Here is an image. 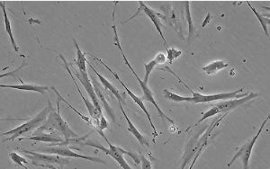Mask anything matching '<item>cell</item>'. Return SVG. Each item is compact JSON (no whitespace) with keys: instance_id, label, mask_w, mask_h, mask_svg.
Listing matches in <instances>:
<instances>
[{"instance_id":"obj_26","label":"cell","mask_w":270,"mask_h":169,"mask_svg":"<svg viewBox=\"0 0 270 169\" xmlns=\"http://www.w3.org/2000/svg\"><path fill=\"white\" fill-rule=\"evenodd\" d=\"M218 113H221V111H220L218 107H216V106L212 107V108H211L210 110L207 111V112H206V113H204L203 117L201 118L199 121L194 125L193 127H196V126H198V125H199L200 124H202L204 121H206V119L212 117V116H214V115H216V114H218Z\"/></svg>"},{"instance_id":"obj_7","label":"cell","mask_w":270,"mask_h":169,"mask_svg":"<svg viewBox=\"0 0 270 169\" xmlns=\"http://www.w3.org/2000/svg\"><path fill=\"white\" fill-rule=\"evenodd\" d=\"M23 152L26 153V156L32 159V164L33 166L41 167L43 165H54V166H65L70 165L71 160L63 156L58 155H51V154H42L34 151L23 150Z\"/></svg>"},{"instance_id":"obj_9","label":"cell","mask_w":270,"mask_h":169,"mask_svg":"<svg viewBox=\"0 0 270 169\" xmlns=\"http://www.w3.org/2000/svg\"><path fill=\"white\" fill-rule=\"evenodd\" d=\"M139 4H140V7L138 8V11L135 13V15H133V16H132L131 18H129L127 21L134 19V17L136 16V15H138L140 13L144 14L147 15L149 18H150V20L153 23V25H154L155 27H156L158 33H160V35H161V39L164 42V44L167 46V42H166V39H165V37H164V35H163V33H162V26H162V23L161 22V19L166 20V17H165L163 14L158 13V12H156L153 9H151V8L147 7L142 1H140ZM127 21H126V22H127ZM126 22H125V23H126Z\"/></svg>"},{"instance_id":"obj_1","label":"cell","mask_w":270,"mask_h":169,"mask_svg":"<svg viewBox=\"0 0 270 169\" xmlns=\"http://www.w3.org/2000/svg\"><path fill=\"white\" fill-rule=\"evenodd\" d=\"M60 102H61L60 99L58 98L57 110L52 109L45 124L35 130L33 133H43L44 131H48L49 133H54V134L57 133L58 135H60L67 141L71 140L73 138H79L75 131L71 130V126L65 122L64 119L61 117L60 109Z\"/></svg>"},{"instance_id":"obj_8","label":"cell","mask_w":270,"mask_h":169,"mask_svg":"<svg viewBox=\"0 0 270 169\" xmlns=\"http://www.w3.org/2000/svg\"><path fill=\"white\" fill-rule=\"evenodd\" d=\"M40 151L43 152H47L49 154H52V155H58V156H63V157H74V158H82L85 160H89V161H92V162L102 163V164H105L103 159L99 158V157H96V156H85V155H79L76 152L72 151L71 149H69L68 147L63 146V145H59L56 144L55 146H49V147H45L41 150Z\"/></svg>"},{"instance_id":"obj_17","label":"cell","mask_w":270,"mask_h":169,"mask_svg":"<svg viewBox=\"0 0 270 169\" xmlns=\"http://www.w3.org/2000/svg\"><path fill=\"white\" fill-rule=\"evenodd\" d=\"M0 86L2 88H11V89H16V90H22V91L38 92L42 94L49 90L48 86L31 84H1Z\"/></svg>"},{"instance_id":"obj_21","label":"cell","mask_w":270,"mask_h":169,"mask_svg":"<svg viewBox=\"0 0 270 169\" xmlns=\"http://www.w3.org/2000/svg\"><path fill=\"white\" fill-rule=\"evenodd\" d=\"M73 42H74V45H75V48H76V52H77L76 63H77L78 70L79 71H87V62H88V60L86 59L85 53L80 50V48H79V46L77 44L76 40L73 39Z\"/></svg>"},{"instance_id":"obj_25","label":"cell","mask_w":270,"mask_h":169,"mask_svg":"<svg viewBox=\"0 0 270 169\" xmlns=\"http://www.w3.org/2000/svg\"><path fill=\"white\" fill-rule=\"evenodd\" d=\"M52 89H53V91H54V93H55V94L57 95V97H58V98H60V101H61V102H63V103H65V104H67V105H68V106H69V107H70L71 109H72V110L74 111V112H75L76 113H77V114H78V115H79L80 117L82 118V120H84L85 122H87L88 124H92V125H93V122H92V121L90 120V118H88L87 117V116H85V115H83V114H82V113H80L79 111L76 110V109H75V108H74V107H73L72 105H71V104H70L69 102H67V100H65L64 98H62V97L60 96V94L59 93L58 90H57V89H56V88H55L54 86H52Z\"/></svg>"},{"instance_id":"obj_12","label":"cell","mask_w":270,"mask_h":169,"mask_svg":"<svg viewBox=\"0 0 270 169\" xmlns=\"http://www.w3.org/2000/svg\"><path fill=\"white\" fill-rule=\"evenodd\" d=\"M75 75L77 77V79L79 80V82L81 83V84L83 85L85 90L87 91V93L89 94L90 98H91L92 100V103L95 105V107L97 108L98 112L103 114L102 113V106L100 104V101L99 99L97 98V94L95 92V89H94V86H93V84H92V81L90 78V75L88 74L87 71H75Z\"/></svg>"},{"instance_id":"obj_3","label":"cell","mask_w":270,"mask_h":169,"mask_svg":"<svg viewBox=\"0 0 270 169\" xmlns=\"http://www.w3.org/2000/svg\"><path fill=\"white\" fill-rule=\"evenodd\" d=\"M98 133L103 137L104 140L106 141V143L108 144L107 149L103 147L101 144L92 143V142H84L82 144L86 145V146H91V147H94V148H97V149L102 150L106 155H108L112 158H114L122 169H133L129 166V164L126 162V160L124 159V155L131 156L137 165L141 163L140 156H138L137 154H135L132 151H129V150H123L121 147H117V146H115L114 144L111 143L108 141V139L105 136L103 131H98Z\"/></svg>"},{"instance_id":"obj_13","label":"cell","mask_w":270,"mask_h":169,"mask_svg":"<svg viewBox=\"0 0 270 169\" xmlns=\"http://www.w3.org/2000/svg\"><path fill=\"white\" fill-rule=\"evenodd\" d=\"M41 141V142H48V143L59 144V145H68L71 141H75L77 140H65L64 138L54 133H32V136L19 139V141Z\"/></svg>"},{"instance_id":"obj_11","label":"cell","mask_w":270,"mask_h":169,"mask_svg":"<svg viewBox=\"0 0 270 169\" xmlns=\"http://www.w3.org/2000/svg\"><path fill=\"white\" fill-rule=\"evenodd\" d=\"M94 59H96V60H98L102 65L105 68V69H107L108 70H109L111 73H112V75L115 77V78L117 79V81L120 83V84H122V86H123V88L126 90V92L128 93L129 96H130V98H132L134 101H135L136 104H138V106L142 109V112L146 114V116L148 118L149 122H150V126H151V128L153 129V131H154V137L157 136L158 135V131L156 130V128H155L154 124L152 123V121H151V116H150V113H149L148 110H147V108H146V106H145V104H143V100H142V98H138L137 96H135V94L133 93V92L131 91L130 89H129L128 87H127V85L124 84L123 82H122V80H121V78L120 77L118 76V74L116 73V72L114 71L111 68H109L108 66L106 65L105 63H104L102 60H100L99 59H97V57H94Z\"/></svg>"},{"instance_id":"obj_2","label":"cell","mask_w":270,"mask_h":169,"mask_svg":"<svg viewBox=\"0 0 270 169\" xmlns=\"http://www.w3.org/2000/svg\"><path fill=\"white\" fill-rule=\"evenodd\" d=\"M115 14H116V11L114 10V12H113V24H112V28L114 29V33H115L116 45L118 47L119 51L121 52V54L122 55V58H123V60H124V63H125L126 66L128 67L129 69L131 70V71L133 72V74H134V76H135V78L138 80V83L140 84V86H141V88H142V93H143V98H142V100H146V101H148L150 103H151V104H153L155 108H156L157 111H158V113H159V114H160V116H161L162 120H167V122H169V123H171L172 124H175L173 120L168 117L167 114H166V113H164V112L161 110V108H160V106H159L158 104H157V102H156V100H155L154 97H153V93H152V91L150 89V87L148 86V84H145V83L143 82V80H142V79L140 78V77L137 75V73L135 71L134 68H133L132 65L130 64L128 59L126 58L125 53L123 52L122 46H121V43H120V40H119V36H118V33H117V29H116V23H115Z\"/></svg>"},{"instance_id":"obj_6","label":"cell","mask_w":270,"mask_h":169,"mask_svg":"<svg viewBox=\"0 0 270 169\" xmlns=\"http://www.w3.org/2000/svg\"><path fill=\"white\" fill-rule=\"evenodd\" d=\"M269 120H270V116H268V117L265 119V121H264L262 124L260 125L259 129L257 130V134L253 137L251 141H249L247 143H245L244 145L235 153V155L232 157L231 162L228 164V168H230L232 164L235 162L236 159L240 158L241 161H242V165H243V169H249V168H250V160H251V153H252V150H253V148H254V145L256 143L257 139L260 136V134H261V132H262V130H263L264 127L266 126V124L269 122Z\"/></svg>"},{"instance_id":"obj_18","label":"cell","mask_w":270,"mask_h":169,"mask_svg":"<svg viewBox=\"0 0 270 169\" xmlns=\"http://www.w3.org/2000/svg\"><path fill=\"white\" fill-rule=\"evenodd\" d=\"M119 107H120V109L122 111V114H123L124 119H125V121H126V123H127V125H128V128H127L128 131H130V132L137 139V141H138L140 143L142 144V146H149L148 141L144 138V136L142 135V133L135 127V124L132 123V121L130 120V118L128 117V115L126 114L125 111L123 109V107H122V104H119Z\"/></svg>"},{"instance_id":"obj_30","label":"cell","mask_w":270,"mask_h":169,"mask_svg":"<svg viewBox=\"0 0 270 169\" xmlns=\"http://www.w3.org/2000/svg\"><path fill=\"white\" fill-rule=\"evenodd\" d=\"M107 128H108V123H107V121H106L105 116L102 115L99 119V124H98L97 128V132L98 131H103L104 130H105Z\"/></svg>"},{"instance_id":"obj_19","label":"cell","mask_w":270,"mask_h":169,"mask_svg":"<svg viewBox=\"0 0 270 169\" xmlns=\"http://www.w3.org/2000/svg\"><path fill=\"white\" fill-rule=\"evenodd\" d=\"M0 7H1L2 12H3V14H4L6 33H7V34H8V36H9V39H10V42H11V44H12V47H13L14 51L15 52H19V48H18V46H17L16 42H15V40L14 38L12 26H11L10 20L8 18V15H7V9H6L5 3H4V2H0Z\"/></svg>"},{"instance_id":"obj_14","label":"cell","mask_w":270,"mask_h":169,"mask_svg":"<svg viewBox=\"0 0 270 169\" xmlns=\"http://www.w3.org/2000/svg\"><path fill=\"white\" fill-rule=\"evenodd\" d=\"M258 96H259V94H257V93H251L247 97H245V98L222 101V102L215 104V106L218 107L220 111H221V113H229L231 111L237 108V107L242 105V104L248 103L249 101H251V100L254 99V98H257Z\"/></svg>"},{"instance_id":"obj_29","label":"cell","mask_w":270,"mask_h":169,"mask_svg":"<svg viewBox=\"0 0 270 169\" xmlns=\"http://www.w3.org/2000/svg\"><path fill=\"white\" fill-rule=\"evenodd\" d=\"M167 59L170 63H172L174 60L178 59L180 57V55L182 54V52L181 51H179V50H176L174 48H170L168 49L167 48Z\"/></svg>"},{"instance_id":"obj_16","label":"cell","mask_w":270,"mask_h":169,"mask_svg":"<svg viewBox=\"0 0 270 169\" xmlns=\"http://www.w3.org/2000/svg\"><path fill=\"white\" fill-rule=\"evenodd\" d=\"M88 63H89V66H90V70H92V71L95 72V74L97 75V78H99V80H100V82H101V84H103L104 86L107 89V90H109L115 97H116V99L118 100V103L119 104H122V103H124V100H123V98H122V96H121V94H120V92L119 90L116 88V86L114 85V84H112L111 82H109L106 78L103 77L101 74H99L98 72L96 70V69L93 67V66L91 65V63L88 61Z\"/></svg>"},{"instance_id":"obj_10","label":"cell","mask_w":270,"mask_h":169,"mask_svg":"<svg viewBox=\"0 0 270 169\" xmlns=\"http://www.w3.org/2000/svg\"><path fill=\"white\" fill-rule=\"evenodd\" d=\"M60 58L61 60L63 61V64H64L65 68H66L67 71L69 73V75L71 76V79H72V81H73V83H74V85H75L76 89H77V92L79 93V95H80V97L82 98L84 103L86 104V106H87V108H88V110H89V113H90V117L92 118L93 124H95V125H96V126H95V128L97 129V126H98V124H99V119H100V117H101L103 114H101V113L98 112V110H97V108L95 107V105L93 104L92 102L89 101L87 98H84L83 95H82V93L80 91V89H79V87H78V85H77V83L76 82V79H75L74 76L72 75V73L71 72L70 67H69V64H68L67 60L65 59L64 56H63L62 54H60Z\"/></svg>"},{"instance_id":"obj_20","label":"cell","mask_w":270,"mask_h":169,"mask_svg":"<svg viewBox=\"0 0 270 169\" xmlns=\"http://www.w3.org/2000/svg\"><path fill=\"white\" fill-rule=\"evenodd\" d=\"M227 67H229V63L225 60H215V61L211 62L210 64L205 66L202 70L206 72L207 75L211 76L213 74H216L220 70H225Z\"/></svg>"},{"instance_id":"obj_15","label":"cell","mask_w":270,"mask_h":169,"mask_svg":"<svg viewBox=\"0 0 270 169\" xmlns=\"http://www.w3.org/2000/svg\"><path fill=\"white\" fill-rule=\"evenodd\" d=\"M90 79H91V81H92V84H93L94 89H95V92H96V94H97V98H98L99 101L103 104L105 109L106 113H107V114H108V116L112 119V121H113L114 123H116L115 111L111 107V105L108 104V102L106 101V98H105V95H104L103 92L100 89V87L98 86L97 79H96L95 77H90Z\"/></svg>"},{"instance_id":"obj_31","label":"cell","mask_w":270,"mask_h":169,"mask_svg":"<svg viewBox=\"0 0 270 169\" xmlns=\"http://www.w3.org/2000/svg\"><path fill=\"white\" fill-rule=\"evenodd\" d=\"M140 159L142 163V169H152V165L150 160H149L148 158H146L144 155L141 154L140 155Z\"/></svg>"},{"instance_id":"obj_24","label":"cell","mask_w":270,"mask_h":169,"mask_svg":"<svg viewBox=\"0 0 270 169\" xmlns=\"http://www.w3.org/2000/svg\"><path fill=\"white\" fill-rule=\"evenodd\" d=\"M247 4H248L249 7H251V9L253 11V13L255 14V15H256L257 20L260 22L261 26H262V28H263L264 33L267 35V37L269 38V37H270V33H269V30H268V26H269V24H270V19H269V18H265L264 15L258 13L257 10L251 6L250 2H247Z\"/></svg>"},{"instance_id":"obj_5","label":"cell","mask_w":270,"mask_h":169,"mask_svg":"<svg viewBox=\"0 0 270 169\" xmlns=\"http://www.w3.org/2000/svg\"><path fill=\"white\" fill-rule=\"evenodd\" d=\"M181 83H183L181 81ZM183 84L187 87L189 91L192 93V102L194 104H206V103H210V102H213V101H225V100H231V99H239V98H245L247 97L250 93H243V94H240L241 92H243V89L240 88L236 91L229 92V93H220V94H215V95H203L200 93H196L194 92L190 87H188L187 84Z\"/></svg>"},{"instance_id":"obj_33","label":"cell","mask_w":270,"mask_h":169,"mask_svg":"<svg viewBox=\"0 0 270 169\" xmlns=\"http://www.w3.org/2000/svg\"><path fill=\"white\" fill-rule=\"evenodd\" d=\"M155 60L157 61L158 64H163V63H165V61H166V58H165V56H164L163 53H159V54L157 55V57L155 58Z\"/></svg>"},{"instance_id":"obj_23","label":"cell","mask_w":270,"mask_h":169,"mask_svg":"<svg viewBox=\"0 0 270 169\" xmlns=\"http://www.w3.org/2000/svg\"><path fill=\"white\" fill-rule=\"evenodd\" d=\"M163 95H164V98L167 100H169V101H171V102H174V103H183V102L191 103L192 102L191 97H181V96H179V95L175 94L173 92H170L167 89H164Z\"/></svg>"},{"instance_id":"obj_32","label":"cell","mask_w":270,"mask_h":169,"mask_svg":"<svg viewBox=\"0 0 270 169\" xmlns=\"http://www.w3.org/2000/svg\"><path fill=\"white\" fill-rule=\"evenodd\" d=\"M26 66V62H24L22 65L20 66L19 68H17L15 70H14V71H10L8 72V73H5V74H2L1 76H0V78H5V77H17V73L24 68Z\"/></svg>"},{"instance_id":"obj_4","label":"cell","mask_w":270,"mask_h":169,"mask_svg":"<svg viewBox=\"0 0 270 169\" xmlns=\"http://www.w3.org/2000/svg\"><path fill=\"white\" fill-rule=\"evenodd\" d=\"M52 104H51V102H49L48 105L45 107L43 110L41 111L36 116H34L30 121H28V122H26L25 124L20 125V126L15 128L13 130L2 133L1 136L11 135L9 139H7V141H15V139L19 138L21 135L27 134V133L31 132L32 130H37V129L40 128L41 124H43L46 122L48 115H49V113H50V112L52 111Z\"/></svg>"},{"instance_id":"obj_34","label":"cell","mask_w":270,"mask_h":169,"mask_svg":"<svg viewBox=\"0 0 270 169\" xmlns=\"http://www.w3.org/2000/svg\"><path fill=\"white\" fill-rule=\"evenodd\" d=\"M24 169H27V167H26H26H25V168H24Z\"/></svg>"},{"instance_id":"obj_22","label":"cell","mask_w":270,"mask_h":169,"mask_svg":"<svg viewBox=\"0 0 270 169\" xmlns=\"http://www.w3.org/2000/svg\"><path fill=\"white\" fill-rule=\"evenodd\" d=\"M185 6H186V19L188 23L187 42H189L191 40L194 39V36H195V28L194 26L193 19H192V16H191V13H190V4H189L188 1L185 3Z\"/></svg>"},{"instance_id":"obj_28","label":"cell","mask_w":270,"mask_h":169,"mask_svg":"<svg viewBox=\"0 0 270 169\" xmlns=\"http://www.w3.org/2000/svg\"><path fill=\"white\" fill-rule=\"evenodd\" d=\"M158 65L157 61L154 59H152L151 61H150L149 63H145L144 67H145V77L143 79V82L145 84H148L149 77L151 74V72L153 71L156 66Z\"/></svg>"},{"instance_id":"obj_27","label":"cell","mask_w":270,"mask_h":169,"mask_svg":"<svg viewBox=\"0 0 270 169\" xmlns=\"http://www.w3.org/2000/svg\"><path fill=\"white\" fill-rule=\"evenodd\" d=\"M9 156H10V158H11V160L13 161L15 165H17V166H19L21 168H25L26 167V164H27V159L25 158L24 156H21L20 155H18L17 153H15V152H10L9 153Z\"/></svg>"}]
</instances>
